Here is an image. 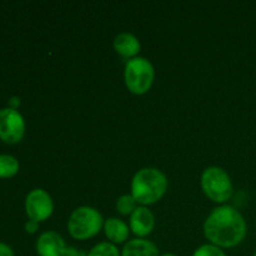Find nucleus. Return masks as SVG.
I'll return each instance as SVG.
<instances>
[{
  "label": "nucleus",
  "instance_id": "f257e3e1",
  "mask_svg": "<svg viewBox=\"0 0 256 256\" xmlns=\"http://www.w3.org/2000/svg\"><path fill=\"white\" fill-rule=\"evenodd\" d=\"M204 236L210 244L222 249H232L246 238L245 218L232 205H220L212 209L204 222Z\"/></svg>",
  "mask_w": 256,
  "mask_h": 256
},
{
  "label": "nucleus",
  "instance_id": "0eeeda50",
  "mask_svg": "<svg viewBox=\"0 0 256 256\" xmlns=\"http://www.w3.org/2000/svg\"><path fill=\"white\" fill-rule=\"evenodd\" d=\"M25 212L29 220L42 222L49 219L54 212V202L44 189H32L25 198Z\"/></svg>",
  "mask_w": 256,
  "mask_h": 256
},
{
  "label": "nucleus",
  "instance_id": "6ab92c4d",
  "mask_svg": "<svg viewBox=\"0 0 256 256\" xmlns=\"http://www.w3.org/2000/svg\"><path fill=\"white\" fill-rule=\"evenodd\" d=\"M0 256H15L14 252H12V248L8 244L4 242H0Z\"/></svg>",
  "mask_w": 256,
  "mask_h": 256
},
{
  "label": "nucleus",
  "instance_id": "4468645a",
  "mask_svg": "<svg viewBox=\"0 0 256 256\" xmlns=\"http://www.w3.org/2000/svg\"><path fill=\"white\" fill-rule=\"evenodd\" d=\"M88 256H122V252L116 245L110 242H102L95 244L89 250Z\"/></svg>",
  "mask_w": 256,
  "mask_h": 256
},
{
  "label": "nucleus",
  "instance_id": "4be33fe9",
  "mask_svg": "<svg viewBox=\"0 0 256 256\" xmlns=\"http://www.w3.org/2000/svg\"><path fill=\"white\" fill-rule=\"evenodd\" d=\"M252 256H256V250H255V252H254V255H252Z\"/></svg>",
  "mask_w": 256,
  "mask_h": 256
},
{
  "label": "nucleus",
  "instance_id": "2eb2a0df",
  "mask_svg": "<svg viewBox=\"0 0 256 256\" xmlns=\"http://www.w3.org/2000/svg\"><path fill=\"white\" fill-rule=\"evenodd\" d=\"M138 206H139V204L132 194H124L119 196V199L116 200V205H115L116 212L122 216H128V215L130 216Z\"/></svg>",
  "mask_w": 256,
  "mask_h": 256
},
{
  "label": "nucleus",
  "instance_id": "9d476101",
  "mask_svg": "<svg viewBox=\"0 0 256 256\" xmlns=\"http://www.w3.org/2000/svg\"><path fill=\"white\" fill-rule=\"evenodd\" d=\"M112 46L120 56L130 60L139 56V52L142 50V42L134 34L124 32L114 38Z\"/></svg>",
  "mask_w": 256,
  "mask_h": 256
},
{
  "label": "nucleus",
  "instance_id": "a211bd4d",
  "mask_svg": "<svg viewBox=\"0 0 256 256\" xmlns=\"http://www.w3.org/2000/svg\"><path fill=\"white\" fill-rule=\"evenodd\" d=\"M62 256H88V252H84L82 250L76 249L74 246H66Z\"/></svg>",
  "mask_w": 256,
  "mask_h": 256
},
{
  "label": "nucleus",
  "instance_id": "1a4fd4ad",
  "mask_svg": "<svg viewBox=\"0 0 256 256\" xmlns=\"http://www.w3.org/2000/svg\"><path fill=\"white\" fill-rule=\"evenodd\" d=\"M35 249L39 256H62L64 250L66 249V244L59 232L49 230L39 235Z\"/></svg>",
  "mask_w": 256,
  "mask_h": 256
},
{
  "label": "nucleus",
  "instance_id": "f8f14e48",
  "mask_svg": "<svg viewBox=\"0 0 256 256\" xmlns=\"http://www.w3.org/2000/svg\"><path fill=\"white\" fill-rule=\"evenodd\" d=\"M122 256H160L159 248L148 239L129 240L122 249Z\"/></svg>",
  "mask_w": 256,
  "mask_h": 256
},
{
  "label": "nucleus",
  "instance_id": "9b49d317",
  "mask_svg": "<svg viewBox=\"0 0 256 256\" xmlns=\"http://www.w3.org/2000/svg\"><path fill=\"white\" fill-rule=\"evenodd\" d=\"M102 230L106 239L116 246L120 244H126L129 242V225L119 218H109L105 220Z\"/></svg>",
  "mask_w": 256,
  "mask_h": 256
},
{
  "label": "nucleus",
  "instance_id": "f3484780",
  "mask_svg": "<svg viewBox=\"0 0 256 256\" xmlns=\"http://www.w3.org/2000/svg\"><path fill=\"white\" fill-rule=\"evenodd\" d=\"M24 230L28 234H35L39 230V222L34 220H28L24 224Z\"/></svg>",
  "mask_w": 256,
  "mask_h": 256
},
{
  "label": "nucleus",
  "instance_id": "423d86ee",
  "mask_svg": "<svg viewBox=\"0 0 256 256\" xmlns=\"http://www.w3.org/2000/svg\"><path fill=\"white\" fill-rule=\"evenodd\" d=\"M26 124L19 110L0 109V140L5 144L15 145L25 136Z\"/></svg>",
  "mask_w": 256,
  "mask_h": 256
},
{
  "label": "nucleus",
  "instance_id": "ddd939ff",
  "mask_svg": "<svg viewBox=\"0 0 256 256\" xmlns=\"http://www.w3.org/2000/svg\"><path fill=\"white\" fill-rule=\"evenodd\" d=\"M19 160L9 154H0V179H10L19 172Z\"/></svg>",
  "mask_w": 256,
  "mask_h": 256
},
{
  "label": "nucleus",
  "instance_id": "412c9836",
  "mask_svg": "<svg viewBox=\"0 0 256 256\" xmlns=\"http://www.w3.org/2000/svg\"><path fill=\"white\" fill-rule=\"evenodd\" d=\"M160 256H178V255L172 254V252H166V254H162V255H160Z\"/></svg>",
  "mask_w": 256,
  "mask_h": 256
},
{
  "label": "nucleus",
  "instance_id": "f03ea898",
  "mask_svg": "<svg viewBox=\"0 0 256 256\" xmlns=\"http://www.w3.org/2000/svg\"><path fill=\"white\" fill-rule=\"evenodd\" d=\"M169 182L162 170L156 168H142L132 179L130 194L142 206L156 204L166 194Z\"/></svg>",
  "mask_w": 256,
  "mask_h": 256
},
{
  "label": "nucleus",
  "instance_id": "7ed1b4c3",
  "mask_svg": "<svg viewBox=\"0 0 256 256\" xmlns=\"http://www.w3.org/2000/svg\"><path fill=\"white\" fill-rule=\"evenodd\" d=\"M104 218L99 210L82 205L72 210L68 219V232L75 240L85 242L95 238L104 228Z\"/></svg>",
  "mask_w": 256,
  "mask_h": 256
},
{
  "label": "nucleus",
  "instance_id": "20e7f679",
  "mask_svg": "<svg viewBox=\"0 0 256 256\" xmlns=\"http://www.w3.org/2000/svg\"><path fill=\"white\" fill-rule=\"evenodd\" d=\"M200 186L205 196L216 204L225 205L234 195V184L222 168L209 166L202 172Z\"/></svg>",
  "mask_w": 256,
  "mask_h": 256
},
{
  "label": "nucleus",
  "instance_id": "39448f33",
  "mask_svg": "<svg viewBox=\"0 0 256 256\" xmlns=\"http://www.w3.org/2000/svg\"><path fill=\"white\" fill-rule=\"evenodd\" d=\"M155 80V68L149 59L136 56L128 60L124 68V82L128 90L134 95L149 92Z\"/></svg>",
  "mask_w": 256,
  "mask_h": 256
},
{
  "label": "nucleus",
  "instance_id": "dca6fc26",
  "mask_svg": "<svg viewBox=\"0 0 256 256\" xmlns=\"http://www.w3.org/2000/svg\"><path fill=\"white\" fill-rule=\"evenodd\" d=\"M192 256H228L226 252H224V249L216 246V245H212L210 242L208 244L200 245L199 248L194 250Z\"/></svg>",
  "mask_w": 256,
  "mask_h": 256
},
{
  "label": "nucleus",
  "instance_id": "6e6552de",
  "mask_svg": "<svg viewBox=\"0 0 256 256\" xmlns=\"http://www.w3.org/2000/svg\"><path fill=\"white\" fill-rule=\"evenodd\" d=\"M129 228L132 234L139 239H146L155 228V216L149 206H139L130 215Z\"/></svg>",
  "mask_w": 256,
  "mask_h": 256
},
{
  "label": "nucleus",
  "instance_id": "aec40b11",
  "mask_svg": "<svg viewBox=\"0 0 256 256\" xmlns=\"http://www.w3.org/2000/svg\"><path fill=\"white\" fill-rule=\"evenodd\" d=\"M20 98L19 96H12L9 99V108L10 109H14V110H18L20 108Z\"/></svg>",
  "mask_w": 256,
  "mask_h": 256
}]
</instances>
